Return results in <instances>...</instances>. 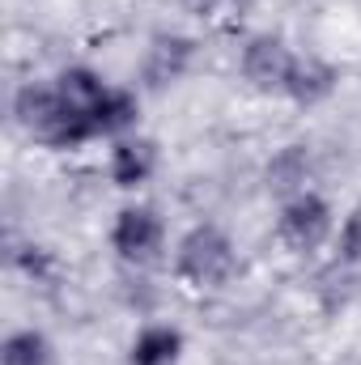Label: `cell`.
I'll return each mask as SVG.
<instances>
[{
	"instance_id": "7a4b0ae2",
	"label": "cell",
	"mask_w": 361,
	"mask_h": 365,
	"mask_svg": "<svg viewBox=\"0 0 361 365\" xmlns=\"http://www.w3.org/2000/svg\"><path fill=\"white\" fill-rule=\"evenodd\" d=\"M175 272L191 289H221L238 272V251L221 225H195L179 238L175 251Z\"/></svg>"
},
{
	"instance_id": "4fadbf2b",
	"label": "cell",
	"mask_w": 361,
	"mask_h": 365,
	"mask_svg": "<svg viewBox=\"0 0 361 365\" xmlns=\"http://www.w3.org/2000/svg\"><path fill=\"white\" fill-rule=\"evenodd\" d=\"M268 182L276 191H289V187L306 182V149H302V145H289V149L268 166Z\"/></svg>"
},
{
	"instance_id": "30bf717a",
	"label": "cell",
	"mask_w": 361,
	"mask_h": 365,
	"mask_svg": "<svg viewBox=\"0 0 361 365\" xmlns=\"http://www.w3.org/2000/svg\"><path fill=\"white\" fill-rule=\"evenodd\" d=\"M56 90L64 93V102H68L73 110H81V115L90 119L93 106L106 98V90H111V86H106L93 68H64V73L56 77Z\"/></svg>"
},
{
	"instance_id": "5bb4252c",
	"label": "cell",
	"mask_w": 361,
	"mask_h": 365,
	"mask_svg": "<svg viewBox=\"0 0 361 365\" xmlns=\"http://www.w3.org/2000/svg\"><path fill=\"white\" fill-rule=\"evenodd\" d=\"M340 259L361 268V204L345 217V225H340Z\"/></svg>"
},
{
	"instance_id": "9c48e42d",
	"label": "cell",
	"mask_w": 361,
	"mask_h": 365,
	"mask_svg": "<svg viewBox=\"0 0 361 365\" xmlns=\"http://www.w3.org/2000/svg\"><path fill=\"white\" fill-rule=\"evenodd\" d=\"M136 115H141V102L132 90H106V98L93 106L90 123H93V136H119L128 128H136Z\"/></svg>"
},
{
	"instance_id": "7c38bea8",
	"label": "cell",
	"mask_w": 361,
	"mask_h": 365,
	"mask_svg": "<svg viewBox=\"0 0 361 365\" xmlns=\"http://www.w3.org/2000/svg\"><path fill=\"white\" fill-rule=\"evenodd\" d=\"M187 60H191V43H187V38H158L153 51H149V68H145V73H149V81L166 86V81L183 77Z\"/></svg>"
},
{
	"instance_id": "3957f363",
	"label": "cell",
	"mask_w": 361,
	"mask_h": 365,
	"mask_svg": "<svg viewBox=\"0 0 361 365\" xmlns=\"http://www.w3.org/2000/svg\"><path fill=\"white\" fill-rule=\"evenodd\" d=\"M332 225H336L332 204H327L323 195H315V191H298V195H289V200L280 204V217H276V234H280V242H285L289 251H298V255L323 247L327 234H332Z\"/></svg>"
},
{
	"instance_id": "8fae6325",
	"label": "cell",
	"mask_w": 361,
	"mask_h": 365,
	"mask_svg": "<svg viewBox=\"0 0 361 365\" xmlns=\"http://www.w3.org/2000/svg\"><path fill=\"white\" fill-rule=\"evenodd\" d=\"M51 340L34 327H21V331H9L4 344H0V365H51Z\"/></svg>"
},
{
	"instance_id": "5b68a950",
	"label": "cell",
	"mask_w": 361,
	"mask_h": 365,
	"mask_svg": "<svg viewBox=\"0 0 361 365\" xmlns=\"http://www.w3.org/2000/svg\"><path fill=\"white\" fill-rule=\"evenodd\" d=\"M293 51L285 38L276 34H255L247 47H243V77L255 86L260 93H285L289 86V73H293Z\"/></svg>"
},
{
	"instance_id": "8992f818",
	"label": "cell",
	"mask_w": 361,
	"mask_h": 365,
	"mask_svg": "<svg viewBox=\"0 0 361 365\" xmlns=\"http://www.w3.org/2000/svg\"><path fill=\"white\" fill-rule=\"evenodd\" d=\"M162 153H158V140L149 136H119L115 149H111V182L132 191V187H145L153 179Z\"/></svg>"
},
{
	"instance_id": "52a82bcc",
	"label": "cell",
	"mask_w": 361,
	"mask_h": 365,
	"mask_svg": "<svg viewBox=\"0 0 361 365\" xmlns=\"http://www.w3.org/2000/svg\"><path fill=\"white\" fill-rule=\"evenodd\" d=\"M336 68L319 56H298L293 60V73H289V86H285V98H293L298 106H319L323 98H332L336 90Z\"/></svg>"
},
{
	"instance_id": "ba28073f",
	"label": "cell",
	"mask_w": 361,
	"mask_h": 365,
	"mask_svg": "<svg viewBox=\"0 0 361 365\" xmlns=\"http://www.w3.org/2000/svg\"><path fill=\"white\" fill-rule=\"evenodd\" d=\"M183 357V331L179 327H166V323H153L145 327L136 340H132V365H179Z\"/></svg>"
},
{
	"instance_id": "277c9868",
	"label": "cell",
	"mask_w": 361,
	"mask_h": 365,
	"mask_svg": "<svg viewBox=\"0 0 361 365\" xmlns=\"http://www.w3.org/2000/svg\"><path fill=\"white\" fill-rule=\"evenodd\" d=\"M162 238H166V225H162L158 208H149V204L123 208V212L115 217V225H111V247H115V255L128 259V264H149V259H158Z\"/></svg>"
},
{
	"instance_id": "6da1fadb",
	"label": "cell",
	"mask_w": 361,
	"mask_h": 365,
	"mask_svg": "<svg viewBox=\"0 0 361 365\" xmlns=\"http://www.w3.org/2000/svg\"><path fill=\"white\" fill-rule=\"evenodd\" d=\"M13 115L47 149H81L86 140H93V123L64 102V93L56 90V81L51 86L26 81L17 90V98H13Z\"/></svg>"
}]
</instances>
